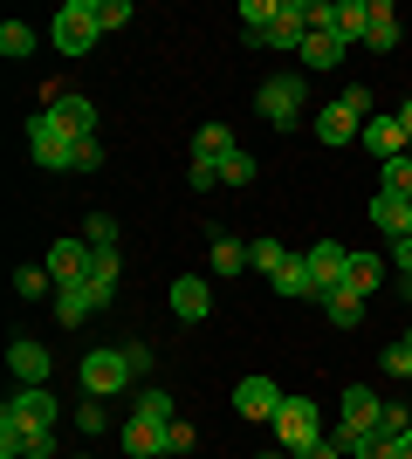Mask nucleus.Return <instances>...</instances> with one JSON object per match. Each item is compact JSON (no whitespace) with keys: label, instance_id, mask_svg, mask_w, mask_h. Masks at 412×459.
Listing matches in <instances>:
<instances>
[{"label":"nucleus","instance_id":"obj_1","mask_svg":"<svg viewBox=\"0 0 412 459\" xmlns=\"http://www.w3.org/2000/svg\"><path fill=\"white\" fill-rule=\"evenodd\" d=\"M378 411H385V398H378L372 384H344V425L330 432V439L344 446V459H357L364 446H372V432H378Z\"/></svg>","mask_w":412,"mask_h":459},{"label":"nucleus","instance_id":"obj_27","mask_svg":"<svg viewBox=\"0 0 412 459\" xmlns=\"http://www.w3.org/2000/svg\"><path fill=\"white\" fill-rule=\"evenodd\" d=\"M323 316H330L337 329H357V323H364V295H351V288H330V295H323Z\"/></svg>","mask_w":412,"mask_h":459},{"label":"nucleus","instance_id":"obj_42","mask_svg":"<svg viewBox=\"0 0 412 459\" xmlns=\"http://www.w3.org/2000/svg\"><path fill=\"white\" fill-rule=\"evenodd\" d=\"M124 350V370H131V384L137 377H152V343H118Z\"/></svg>","mask_w":412,"mask_h":459},{"label":"nucleus","instance_id":"obj_23","mask_svg":"<svg viewBox=\"0 0 412 459\" xmlns=\"http://www.w3.org/2000/svg\"><path fill=\"white\" fill-rule=\"evenodd\" d=\"M7 364H14L21 384H48V370H56V364H48V350H41L35 336H21V343L7 350Z\"/></svg>","mask_w":412,"mask_h":459},{"label":"nucleus","instance_id":"obj_43","mask_svg":"<svg viewBox=\"0 0 412 459\" xmlns=\"http://www.w3.org/2000/svg\"><path fill=\"white\" fill-rule=\"evenodd\" d=\"M186 178H193L199 192H214L220 186V158H193V172H186Z\"/></svg>","mask_w":412,"mask_h":459},{"label":"nucleus","instance_id":"obj_49","mask_svg":"<svg viewBox=\"0 0 412 459\" xmlns=\"http://www.w3.org/2000/svg\"><path fill=\"white\" fill-rule=\"evenodd\" d=\"M261 459H295V453H282V446H275V453H261Z\"/></svg>","mask_w":412,"mask_h":459},{"label":"nucleus","instance_id":"obj_7","mask_svg":"<svg viewBox=\"0 0 412 459\" xmlns=\"http://www.w3.org/2000/svg\"><path fill=\"white\" fill-rule=\"evenodd\" d=\"M69 152H76V137L62 131L56 117L41 110V117H28V158H35L41 172H69Z\"/></svg>","mask_w":412,"mask_h":459},{"label":"nucleus","instance_id":"obj_46","mask_svg":"<svg viewBox=\"0 0 412 459\" xmlns=\"http://www.w3.org/2000/svg\"><path fill=\"white\" fill-rule=\"evenodd\" d=\"M392 261H399V281H406V274H412V233H406V240H392Z\"/></svg>","mask_w":412,"mask_h":459},{"label":"nucleus","instance_id":"obj_22","mask_svg":"<svg viewBox=\"0 0 412 459\" xmlns=\"http://www.w3.org/2000/svg\"><path fill=\"white\" fill-rule=\"evenodd\" d=\"M118 281H124L118 247H90V295H97V302H110V295H118Z\"/></svg>","mask_w":412,"mask_h":459},{"label":"nucleus","instance_id":"obj_2","mask_svg":"<svg viewBox=\"0 0 412 459\" xmlns=\"http://www.w3.org/2000/svg\"><path fill=\"white\" fill-rule=\"evenodd\" d=\"M310 28H316V0H282L268 28H261V35H241V41H248V48H282V56H302Z\"/></svg>","mask_w":412,"mask_h":459},{"label":"nucleus","instance_id":"obj_24","mask_svg":"<svg viewBox=\"0 0 412 459\" xmlns=\"http://www.w3.org/2000/svg\"><path fill=\"white\" fill-rule=\"evenodd\" d=\"M97 308H103V302L90 295V288H56V323H62V329H83Z\"/></svg>","mask_w":412,"mask_h":459},{"label":"nucleus","instance_id":"obj_31","mask_svg":"<svg viewBox=\"0 0 412 459\" xmlns=\"http://www.w3.org/2000/svg\"><path fill=\"white\" fill-rule=\"evenodd\" d=\"M234 152V131H227V124H199L193 131V158H227Z\"/></svg>","mask_w":412,"mask_h":459},{"label":"nucleus","instance_id":"obj_12","mask_svg":"<svg viewBox=\"0 0 412 459\" xmlns=\"http://www.w3.org/2000/svg\"><path fill=\"white\" fill-rule=\"evenodd\" d=\"M302 261H310V274H316V288H323V295H330V288H344V274H351V247H344V240H310V254H302Z\"/></svg>","mask_w":412,"mask_h":459},{"label":"nucleus","instance_id":"obj_38","mask_svg":"<svg viewBox=\"0 0 412 459\" xmlns=\"http://www.w3.org/2000/svg\"><path fill=\"white\" fill-rule=\"evenodd\" d=\"M337 103H344V110H351V117H364V124H372V117H378V96L364 90V82H344V96H337Z\"/></svg>","mask_w":412,"mask_h":459},{"label":"nucleus","instance_id":"obj_41","mask_svg":"<svg viewBox=\"0 0 412 459\" xmlns=\"http://www.w3.org/2000/svg\"><path fill=\"white\" fill-rule=\"evenodd\" d=\"M0 459H28V432L14 419H0Z\"/></svg>","mask_w":412,"mask_h":459},{"label":"nucleus","instance_id":"obj_5","mask_svg":"<svg viewBox=\"0 0 412 459\" xmlns=\"http://www.w3.org/2000/svg\"><path fill=\"white\" fill-rule=\"evenodd\" d=\"M255 110L268 117V124H295V117L310 110V76H268L255 90Z\"/></svg>","mask_w":412,"mask_h":459},{"label":"nucleus","instance_id":"obj_40","mask_svg":"<svg viewBox=\"0 0 412 459\" xmlns=\"http://www.w3.org/2000/svg\"><path fill=\"white\" fill-rule=\"evenodd\" d=\"M124 21H131V0H97V28L103 35H118Z\"/></svg>","mask_w":412,"mask_h":459},{"label":"nucleus","instance_id":"obj_10","mask_svg":"<svg viewBox=\"0 0 412 459\" xmlns=\"http://www.w3.org/2000/svg\"><path fill=\"white\" fill-rule=\"evenodd\" d=\"M282 398H289V391H282L275 377H241L234 384V411H241V419H261V425L282 411Z\"/></svg>","mask_w":412,"mask_h":459},{"label":"nucleus","instance_id":"obj_18","mask_svg":"<svg viewBox=\"0 0 412 459\" xmlns=\"http://www.w3.org/2000/svg\"><path fill=\"white\" fill-rule=\"evenodd\" d=\"M399 41H406V21H399V7H392V0H372V35H364V48H372V56H392Z\"/></svg>","mask_w":412,"mask_h":459},{"label":"nucleus","instance_id":"obj_19","mask_svg":"<svg viewBox=\"0 0 412 459\" xmlns=\"http://www.w3.org/2000/svg\"><path fill=\"white\" fill-rule=\"evenodd\" d=\"M48 117H56L69 137H97V103H90V96H56Z\"/></svg>","mask_w":412,"mask_h":459},{"label":"nucleus","instance_id":"obj_47","mask_svg":"<svg viewBox=\"0 0 412 459\" xmlns=\"http://www.w3.org/2000/svg\"><path fill=\"white\" fill-rule=\"evenodd\" d=\"M392 117H399V131H406V137H412V96H406V103H399V110H392Z\"/></svg>","mask_w":412,"mask_h":459},{"label":"nucleus","instance_id":"obj_16","mask_svg":"<svg viewBox=\"0 0 412 459\" xmlns=\"http://www.w3.org/2000/svg\"><path fill=\"white\" fill-rule=\"evenodd\" d=\"M357 137H364V117H351L344 103H323V110H316V144L344 152V144H357Z\"/></svg>","mask_w":412,"mask_h":459},{"label":"nucleus","instance_id":"obj_25","mask_svg":"<svg viewBox=\"0 0 412 459\" xmlns=\"http://www.w3.org/2000/svg\"><path fill=\"white\" fill-rule=\"evenodd\" d=\"M131 411H137V419H158V425L179 419V404H172V391H165V384H137V391H131Z\"/></svg>","mask_w":412,"mask_h":459},{"label":"nucleus","instance_id":"obj_39","mask_svg":"<svg viewBox=\"0 0 412 459\" xmlns=\"http://www.w3.org/2000/svg\"><path fill=\"white\" fill-rule=\"evenodd\" d=\"M83 240H90V247H118V220H110V212H90V220H83Z\"/></svg>","mask_w":412,"mask_h":459},{"label":"nucleus","instance_id":"obj_20","mask_svg":"<svg viewBox=\"0 0 412 459\" xmlns=\"http://www.w3.org/2000/svg\"><path fill=\"white\" fill-rule=\"evenodd\" d=\"M275 295H289V302H323V288H316V274H310L302 254H289V268L275 274Z\"/></svg>","mask_w":412,"mask_h":459},{"label":"nucleus","instance_id":"obj_36","mask_svg":"<svg viewBox=\"0 0 412 459\" xmlns=\"http://www.w3.org/2000/svg\"><path fill=\"white\" fill-rule=\"evenodd\" d=\"M248 178H255V152H241V144H234V152L220 158V186H248Z\"/></svg>","mask_w":412,"mask_h":459},{"label":"nucleus","instance_id":"obj_32","mask_svg":"<svg viewBox=\"0 0 412 459\" xmlns=\"http://www.w3.org/2000/svg\"><path fill=\"white\" fill-rule=\"evenodd\" d=\"M0 56H7V62H28V56H35V28L7 21V28H0Z\"/></svg>","mask_w":412,"mask_h":459},{"label":"nucleus","instance_id":"obj_30","mask_svg":"<svg viewBox=\"0 0 412 459\" xmlns=\"http://www.w3.org/2000/svg\"><path fill=\"white\" fill-rule=\"evenodd\" d=\"M76 432L83 439H103V432H110V398H83L76 404Z\"/></svg>","mask_w":412,"mask_h":459},{"label":"nucleus","instance_id":"obj_35","mask_svg":"<svg viewBox=\"0 0 412 459\" xmlns=\"http://www.w3.org/2000/svg\"><path fill=\"white\" fill-rule=\"evenodd\" d=\"M378 192H399V199H412V158H392V165H378Z\"/></svg>","mask_w":412,"mask_h":459},{"label":"nucleus","instance_id":"obj_15","mask_svg":"<svg viewBox=\"0 0 412 459\" xmlns=\"http://www.w3.org/2000/svg\"><path fill=\"white\" fill-rule=\"evenodd\" d=\"M357 144H364V152H372L378 165H392V158H406V144H412V137L399 131V117H392V110H378L372 124H364V137H357Z\"/></svg>","mask_w":412,"mask_h":459},{"label":"nucleus","instance_id":"obj_9","mask_svg":"<svg viewBox=\"0 0 412 459\" xmlns=\"http://www.w3.org/2000/svg\"><path fill=\"white\" fill-rule=\"evenodd\" d=\"M83 391H90V398H124V391H131L124 350H90V357H83Z\"/></svg>","mask_w":412,"mask_h":459},{"label":"nucleus","instance_id":"obj_48","mask_svg":"<svg viewBox=\"0 0 412 459\" xmlns=\"http://www.w3.org/2000/svg\"><path fill=\"white\" fill-rule=\"evenodd\" d=\"M399 459H412V432H406V439H399Z\"/></svg>","mask_w":412,"mask_h":459},{"label":"nucleus","instance_id":"obj_21","mask_svg":"<svg viewBox=\"0 0 412 459\" xmlns=\"http://www.w3.org/2000/svg\"><path fill=\"white\" fill-rule=\"evenodd\" d=\"M295 62H302L310 76H330V69H344V41H337V35H323V28H316V35L302 41V56H295Z\"/></svg>","mask_w":412,"mask_h":459},{"label":"nucleus","instance_id":"obj_33","mask_svg":"<svg viewBox=\"0 0 412 459\" xmlns=\"http://www.w3.org/2000/svg\"><path fill=\"white\" fill-rule=\"evenodd\" d=\"M69 172H76V178L103 172V137H76V152H69Z\"/></svg>","mask_w":412,"mask_h":459},{"label":"nucleus","instance_id":"obj_14","mask_svg":"<svg viewBox=\"0 0 412 459\" xmlns=\"http://www.w3.org/2000/svg\"><path fill=\"white\" fill-rule=\"evenodd\" d=\"M172 316L179 323H206V316H214V281H206V274H179L172 281Z\"/></svg>","mask_w":412,"mask_h":459},{"label":"nucleus","instance_id":"obj_45","mask_svg":"<svg viewBox=\"0 0 412 459\" xmlns=\"http://www.w3.org/2000/svg\"><path fill=\"white\" fill-rule=\"evenodd\" d=\"M295 459H344V446H337V439H330V432H323V439H316V446H310V453H295Z\"/></svg>","mask_w":412,"mask_h":459},{"label":"nucleus","instance_id":"obj_6","mask_svg":"<svg viewBox=\"0 0 412 459\" xmlns=\"http://www.w3.org/2000/svg\"><path fill=\"white\" fill-rule=\"evenodd\" d=\"M316 28L351 48V41L372 35V0H316ZM316 28H310V35H316Z\"/></svg>","mask_w":412,"mask_h":459},{"label":"nucleus","instance_id":"obj_28","mask_svg":"<svg viewBox=\"0 0 412 459\" xmlns=\"http://www.w3.org/2000/svg\"><path fill=\"white\" fill-rule=\"evenodd\" d=\"M206 261H214V274H241V268H248V240L214 233V254H206Z\"/></svg>","mask_w":412,"mask_h":459},{"label":"nucleus","instance_id":"obj_17","mask_svg":"<svg viewBox=\"0 0 412 459\" xmlns=\"http://www.w3.org/2000/svg\"><path fill=\"white\" fill-rule=\"evenodd\" d=\"M372 227L385 233V240H406V233H412V199H399V192H372Z\"/></svg>","mask_w":412,"mask_h":459},{"label":"nucleus","instance_id":"obj_11","mask_svg":"<svg viewBox=\"0 0 412 459\" xmlns=\"http://www.w3.org/2000/svg\"><path fill=\"white\" fill-rule=\"evenodd\" d=\"M41 268L56 274V288H90V240H56Z\"/></svg>","mask_w":412,"mask_h":459},{"label":"nucleus","instance_id":"obj_4","mask_svg":"<svg viewBox=\"0 0 412 459\" xmlns=\"http://www.w3.org/2000/svg\"><path fill=\"white\" fill-rule=\"evenodd\" d=\"M97 0H69V7H62L56 14V28H48V41H56L62 56H90V48H97Z\"/></svg>","mask_w":412,"mask_h":459},{"label":"nucleus","instance_id":"obj_29","mask_svg":"<svg viewBox=\"0 0 412 459\" xmlns=\"http://www.w3.org/2000/svg\"><path fill=\"white\" fill-rule=\"evenodd\" d=\"M248 268H261L275 281V274L289 268V247H282V240H248Z\"/></svg>","mask_w":412,"mask_h":459},{"label":"nucleus","instance_id":"obj_34","mask_svg":"<svg viewBox=\"0 0 412 459\" xmlns=\"http://www.w3.org/2000/svg\"><path fill=\"white\" fill-rule=\"evenodd\" d=\"M378 364H385V377H406V384H412V329L399 336L392 350H378Z\"/></svg>","mask_w":412,"mask_h":459},{"label":"nucleus","instance_id":"obj_26","mask_svg":"<svg viewBox=\"0 0 412 459\" xmlns=\"http://www.w3.org/2000/svg\"><path fill=\"white\" fill-rule=\"evenodd\" d=\"M385 268H392L385 254H351V274H344V288H351V295H378Z\"/></svg>","mask_w":412,"mask_h":459},{"label":"nucleus","instance_id":"obj_50","mask_svg":"<svg viewBox=\"0 0 412 459\" xmlns=\"http://www.w3.org/2000/svg\"><path fill=\"white\" fill-rule=\"evenodd\" d=\"M406 295H412V274H406Z\"/></svg>","mask_w":412,"mask_h":459},{"label":"nucleus","instance_id":"obj_3","mask_svg":"<svg viewBox=\"0 0 412 459\" xmlns=\"http://www.w3.org/2000/svg\"><path fill=\"white\" fill-rule=\"evenodd\" d=\"M275 446L282 453H310L316 439H323V411H316L310 398H282V411H275Z\"/></svg>","mask_w":412,"mask_h":459},{"label":"nucleus","instance_id":"obj_44","mask_svg":"<svg viewBox=\"0 0 412 459\" xmlns=\"http://www.w3.org/2000/svg\"><path fill=\"white\" fill-rule=\"evenodd\" d=\"M165 439H172V459H179V453H193V446H199V432H193L186 419H172V432H165Z\"/></svg>","mask_w":412,"mask_h":459},{"label":"nucleus","instance_id":"obj_8","mask_svg":"<svg viewBox=\"0 0 412 459\" xmlns=\"http://www.w3.org/2000/svg\"><path fill=\"white\" fill-rule=\"evenodd\" d=\"M0 419H14L21 432H56V391L48 384H21L14 398L0 404Z\"/></svg>","mask_w":412,"mask_h":459},{"label":"nucleus","instance_id":"obj_37","mask_svg":"<svg viewBox=\"0 0 412 459\" xmlns=\"http://www.w3.org/2000/svg\"><path fill=\"white\" fill-rule=\"evenodd\" d=\"M14 295H21V302H35V295H56V274H48V268H21V274H14Z\"/></svg>","mask_w":412,"mask_h":459},{"label":"nucleus","instance_id":"obj_13","mask_svg":"<svg viewBox=\"0 0 412 459\" xmlns=\"http://www.w3.org/2000/svg\"><path fill=\"white\" fill-rule=\"evenodd\" d=\"M165 432H172V425H158V419H124V453L131 459H172V439H165Z\"/></svg>","mask_w":412,"mask_h":459}]
</instances>
